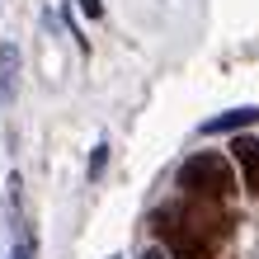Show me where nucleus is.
I'll use <instances>...</instances> for the list:
<instances>
[{
	"mask_svg": "<svg viewBox=\"0 0 259 259\" xmlns=\"http://www.w3.org/2000/svg\"><path fill=\"white\" fill-rule=\"evenodd\" d=\"M104 165H109V146H95V156H90V179H99Z\"/></svg>",
	"mask_w": 259,
	"mask_h": 259,
	"instance_id": "20e7f679",
	"label": "nucleus"
},
{
	"mask_svg": "<svg viewBox=\"0 0 259 259\" xmlns=\"http://www.w3.org/2000/svg\"><path fill=\"white\" fill-rule=\"evenodd\" d=\"M179 189H184V198H193V203H226V198L236 193V175H231V165H226V156L198 151V156H189L179 165Z\"/></svg>",
	"mask_w": 259,
	"mask_h": 259,
	"instance_id": "f257e3e1",
	"label": "nucleus"
},
{
	"mask_svg": "<svg viewBox=\"0 0 259 259\" xmlns=\"http://www.w3.org/2000/svg\"><path fill=\"white\" fill-rule=\"evenodd\" d=\"M259 123V109H254V104H240V109H226V113H217V118H212V123L203 127L207 137H217V132H245V127H254Z\"/></svg>",
	"mask_w": 259,
	"mask_h": 259,
	"instance_id": "f03ea898",
	"label": "nucleus"
},
{
	"mask_svg": "<svg viewBox=\"0 0 259 259\" xmlns=\"http://www.w3.org/2000/svg\"><path fill=\"white\" fill-rule=\"evenodd\" d=\"M142 259H160V250H151V254H142Z\"/></svg>",
	"mask_w": 259,
	"mask_h": 259,
	"instance_id": "423d86ee",
	"label": "nucleus"
},
{
	"mask_svg": "<svg viewBox=\"0 0 259 259\" xmlns=\"http://www.w3.org/2000/svg\"><path fill=\"white\" fill-rule=\"evenodd\" d=\"M231 156L240 160V170H245V189L259 198V137H236Z\"/></svg>",
	"mask_w": 259,
	"mask_h": 259,
	"instance_id": "7ed1b4c3",
	"label": "nucleus"
},
{
	"mask_svg": "<svg viewBox=\"0 0 259 259\" xmlns=\"http://www.w3.org/2000/svg\"><path fill=\"white\" fill-rule=\"evenodd\" d=\"M80 14H85V19H99L104 5H99V0H80Z\"/></svg>",
	"mask_w": 259,
	"mask_h": 259,
	"instance_id": "39448f33",
	"label": "nucleus"
}]
</instances>
